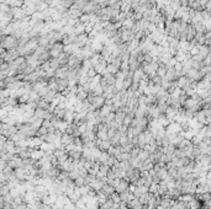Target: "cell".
Returning a JSON list of instances; mask_svg holds the SVG:
<instances>
[{
  "mask_svg": "<svg viewBox=\"0 0 211 209\" xmlns=\"http://www.w3.org/2000/svg\"><path fill=\"white\" fill-rule=\"evenodd\" d=\"M129 188H130V182L126 181L125 178H121V181H120L118 185L115 187V190H116L117 193H122L125 191H129Z\"/></svg>",
  "mask_w": 211,
  "mask_h": 209,
  "instance_id": "6da1fadb",
  "label": "cell"
},
{
  "mask_svg": "<svg viewBox=\"0 0 211 209\" xmlns=\"http://www.w3.org/2000/svg\"><path fill=\"white\" fill-rule=\"evenodd\" d=\"M106 196H111L114 192H116V190H115V187L114 186H111V185H109V183H106V185H104V187H103V190H101Z\"/></svg>",
  "mask_w": 211,
  "mask_h": 209,
  "instance_id": "7a4b0ae2",
  "label": "cell"
},
{
  "mask_svg": "<svg viewBox=\"0 0 211 209\" xmlns=\"http://www.w3.org/2000/svg\"><path fill=\"white\" fill-rule=\"evenodd\" d=\"M151 197H152V194H151V192H147V193H142V194H141V197H140L138 199H140V202H141L143 205H146V204H148V202H149Z\"/></svg>",
  "mask_w": 211,
  "mask_h": 209,
  "instance_id": "3957f363",
  "label": "cell"
},
{
  "mask_svg": "<svg viewBox=\"0 0 211 209\" xmlns=\"http://www.w3.org/2000/svg\"><path fill=\"white\" fill-rule=\"evenodd\" d=\"M96 137H98L100 140H109L107 131H99V132L96 133Z\"/></svg>",
  "mask_w": 211,
  "mask_h": 209,
  "instance_id": "277c9868",
  "label": "cell"
},
{
  "mask_svg": "<svg viewBox=\"0 0 211 209\" xmlns=\"http://www.w3.org/2000/svg\"><path fill=\"white\" fill-rule=\"evenodd\" d=\"M110 198L114 200V203H121V197H120V193H117V192H114L110 196Z\"/></svg>",
  "mask_w": 211,
  "mask_h": 209,
  "instance_id": "5b68a950",
  "label": "cell"
},
{
  "mask_svg": "<svg viewBox=\"0 0 211 209\" xmlns=\"http://www.w3.org/2000/svg\"><path fill=\"white\" fill-rule=\"evenodd\" d=\"M159 81H161V78H159V76H155V78H153V82L159 84Z\"/></svg>",
  "mask_w": 211,
  "mask_h": 209,
  "instance_id": "8992f818",
  "label": "cell"
}]
</instances>
